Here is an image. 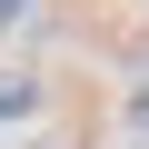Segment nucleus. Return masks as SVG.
Returning <instances> with one entry per match:
<instances>
[{"instance_id": "3", "label": "nucleus", "mask_w": 149, "mask_h": 149, "mask_svg": "<svg viewBox=\"0 0 149 149\" xmlns=\"http://www.w3.org/2000/svg\"><path fill=\"white\" fill-rule=\"evenodd\" d=\"M129 119H139V129H149V100H139V109H129Z\"/></svg>"}, {"instance_id": "1", "label": "nucleus", "mask_w": 149, "mask_h": 149, "mask_svg": "<svg viewBox=\"0 0 149 149\" xmlns=\"http://www.w3.org/2000/svg\"><path fill=\"white\" fill-rule=\"evenodd\" d=\"M40 109V80H30V70H0V119H30Z\"/></svg>"}, {"instance_id": "2", "label": "nucleus", "mask_w": 149, "mask_h": 149, "mask_svg": "<svg viewBox=\"0 0 149 149\" xmlns=\"http://www.w3.org/2000/svg\"><path fill=\"white\" fill-rule=\"evenodd\" d=\"M10 20H30V0H0V30H10Z\"/></svg>"}]
</instances>
